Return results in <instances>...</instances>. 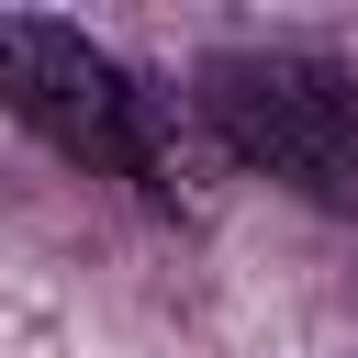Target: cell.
<instances>
[{"instance_id":"6da1fadb","label":"cell","mask_w":358,"mask_h":358,"mask_svg":"<svg viewBox=\"0 0 358 358\" xmlns=\"http://www.w3.org/2000/svg\"><path fill=\"white\" fill-rule=\"evenodd\" d=\"M201 123L224 134V157L268 168L280 190L358 213V78L336 56L302 45H224L201 67Z\"/></svg>"},{"instance_id":"7a4b0ae2","label":"cell","mask_w":358,"mask_h":358,"mask_svg":"<svg viewBox=\"0 0 358 358\" xmlns=\"http://www.w3.org/2000/svg\"><path fill=\"white\" fill-rule=\"evenodd\" d=\"M0 112H22L56 157H78V168H123V179H134L145 123H157V90H134L123 56L90 45L78 22L11 11V22H0Z\"/></svg>"}]
</instances>
